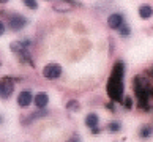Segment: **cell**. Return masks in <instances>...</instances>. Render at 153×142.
<instances>
[{"label":"cell","instance_id":"8992f818","mask_svg":"<svg viewBox=\"0 0 153 142\" xmlns=\"http://www.w3.org/2000/svg\"><path fill=\"white\" fill-rule=\"evenodd\" d=\"M107 24H109L111 28H118L122 24H123V16L118 14V13H114L109 16V19H107Z\"/></svg>","mask_w":153,"mask_h":142},{"label":"cell","instance_id":"30bf717a","mask_svg":"<svg viewBox=\"0 0 153 142\" xmlns=\"http://www.w3.org/2000/svg\"><path fill=\"white\" fill-rule=\"evenodd\" d=\"M139 16L142 19H149L152 16V7L150 5H142V7L139 8Z\"/></svg>","mask_w":153,"mask_h":142},{"label":"cell","instance_id":"6da1fadb","mask_svg":"<svg viewBox=\"0 0 153 142\" xmlns=\"http://www.w3.org/2000/svg\"><path fill=\"white\" fill-rule=\"evenodd\" d=\"M107 93L114 101H122L123 95V65L118 62L112 70V74L107 81Z\"/></svg>","mask_w":153,"mask_h":142},{"label":"cell","instance_id":"3957f363","mask_svg":"<svg viewBox=\"0 0 153 142\" xmlns=\"http://www.w3.org/2000/svg\"><path fill=\"white\" fill-rule=\"evenodd\" d=\"M62 74V66L59 63H49L43 68V76L46 79H57Z\"/></svg>","mask_w":153,"mask_h":142},{"label":"cell","instance_id":"277c9868","mask_svg":"<svg viewBox=\"0 0 153 142\" xmlns=\"http://www.w3.org/2000/svg\"><path fill=\"white\" fill-rule=\"evenodd\" d=\"M13 90H14V84L11 79L5 77L0 81V98H8V96H11Z\"/></svg>","mask_w":153,"mask_h":142},{"label":"cell","instance_id":"ac0fdd59","mask_svg":"<svg viewBox=\"0 0 153 142\" xmlns=\"http://www.w3.org/2000/svg\"><path fill=\"white\" fill-rule=\"evenodd\" d=\"M68 142H81V141H79V138H77V136H74V138H71V139L68 141Z\"/></svg>","mask_w":153,"mask_h":142},{"label":"cell","instance_id":"52a82bcc","mask_svg":"<svg viewBox=\"0 0 153 142\" xmlns=\"http://www.w3.org/2000/svg\"><path fill=\"white\" fill-rule=\"evenodd\" d=\"M33 101H35V104H36V107H39V109H43V107H46L48 106V103H49V96L46 95V93H38L35 98H33Z\"/></svg>","mask_w":153,"mask_h":142},{"label":"cell","instance_id":"7c38bea8","mask_svg":"<svg viewBox=\"0 0 153 142\" xmlns=\"http://www.w3.org/2000/svg\"><path fill=\"white\" fill-rule=\"evenodd\" d=\"M117 30L120 32V35H122V36H128V35H129V32H131V30H129V27H128V25H125V24H122L120 27L117 28Z\"/></svg>","mask_w":153,"mask_h":142},{"label":"cell","instance_id":"9a60e30c","mask_svg":"<svg viewBox=\"0 0 153 142\" xmlns=\"http://www.w3.org/2000/svg\"><path fill=\"white\" fill-rule=\"evenodd\" d=\"M122 128V125L118 123V122H112L111 125H109V131H112V133H115V131H118V129Z\"/></svg>","mask_w":153,"mask_h":142},{"label":"cell","instance_id":"5bb4252c","mask_svg":"<svg viewBox=\"0 0 153 142\" xmlns=\"http://www.w3.org/2000/svg\"><path fill=\"white\" fill-rule=\"evenodd\" d=\"M55 10H59V11H68L70 10V3H63V2H60V3H57L54 7Z\"/></svg>","mask_w":153,"mask_h":142},{"label":"cell","instance_id":"d6986e66","mask_svg":"<svg viewBox=\"0 0 153 142\" xmlns=\"http://www.w3.org/2000/svg\"><path fill=\"white\" fill-rule=\"evenodd\" d=\"M8 2V0H0V3H7Z\"/></svg>","mask_w":153,"mask_h":142},{"label":"cell","instance_id":"2e32d148","mask_svg":"<svg viewBox=\"0 0 153 142\" xmlns=\"http://www.w3.org/2000/svg\"><path fill=\"white\" fill-rule=\"evenodd\" d=\"M66 107H68V109H73V111H77V109H79V106H77L76 101H71V103H68Z\"/></svg>","mask_w":153,"mask_h":142},{"label":"cell","instance_id":"8fae6325","mask_svg":"<svg viewBox=\"0 0 153 142\" xmlns=\"http://www.w3.org/2000/svg\"><path fill=\"white\" fill-rule=\"evenodd\" d=\"M24 2V5L27 8H30V10H36L38 8V2L36 0H22Z\"/></svg>","mask_w":153,"mask_h":142},{"label":"cell","instance_id":"4fadbf2b","mask_svg":"<svg viewBox=\"0 0 153 142\" xmlns=\"http://www.w3.org/2000/svg\"><path fill=\"white\" fill-rule=\"evenodd\" d=\"M150 134H152V126H150V125H147V126L142 128V131H140V136H142L144 139H147V138H150Z\"/></svg>","mask_w":153,"mask_h":142},{"label":"cell","instance_id":"7a4b0ae2","mask_svg":"<svg viewBox=\"0 0 153 142\" xmlns=\"http://www.w3.org/2000/svg\"><path fill=\"white\" fill-rule=\"evenodd\" d=\"M25 24H27V19L24 16H21V14H10L8 16V27L11 30L18 32L21 28H24Z\"/></svg>","mask_w":153,"mask_h":142},{"label":"cell","instance_id":"e0dca14e","mask_svg":"<svg viewBox=\"0 0 153 142\" xmlns=\"http://www.w3.org/2000/svg\"><path fill=\"white\" fill-rule=\"evenodd\" d=\"M3 33H5V24H3L2 21H0V36H2Z\"/></svg>","mask_w":153,"mask_h":142},{"label":"cell","instance_id":"9c48e42d","mask_svg":"<svg viewBox=\"0 0 153 142\" xmlns=\"http://www.w3.org/2000/svg\"><path fill=\"white\" fill-rule=\"evenodd\" d=\"M27 44H29V43H21V41H14V43H11V49H13L14 52H21V54H24L25 51H27Z\"/></svg>","mask_w":153,"mask_h":142},{"label":"cell","instance_id":"ba28073f","mask_svg":"<svg viewBox=\"0 0 153 142\" xmlns=\"http://www.w3.org/2000/svg\"><path fill=\"white\" fill-rule=\"evenodd\" d=\"M85 125L93 133H96L98 131V128H96V125H98V115H96V114H88L85 117Z\"/></svg>","mask_w":153,"mask_h":142},{"label":"cell","instance_id":"5b68a950","mask_svg":"<svg viewBox=\"0 0 153 142\" xmlns=\"http://www.w3.org/2000/svg\"><path fill=\"white\" fill-rule=\"evenodd\" d=\"M32 101H33V96H32L30 92H27V90L21 92L19 96H18V104H19L21 107H27V106L32 103Z\"/></svg>","mask_w":153,"mask_h":142}]
</instances>
